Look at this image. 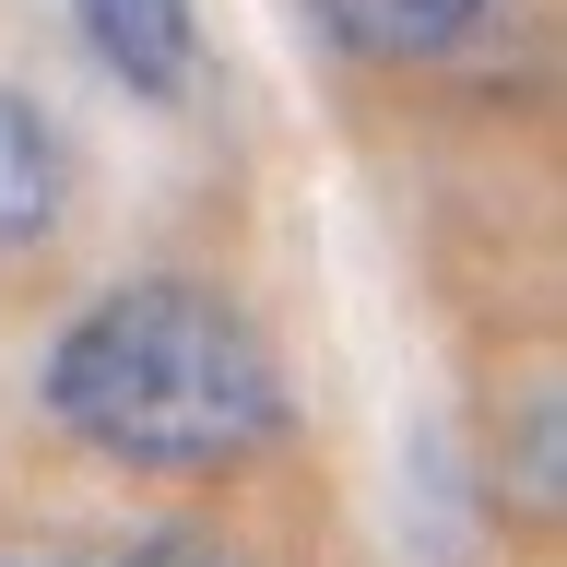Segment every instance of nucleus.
<instances>
[{
  "label": "nucleus",
  "mask_w": 567,
  "mask_h": 567,
  "mask_svg": "<svg viewBox=\"0 0 567 567\" xmlns=\"http://www.w3.org/2000/svg\"><path fill=\"white\" fill-rule=\"evenodd\" d=\"M48 425L118 473H237L284 437V367L260 319L202 272L106 284L48 343Z\"/></svg>",
  "instance_id": "f257e3e1"
},
{
  "label": "nucleus",
  "mask_w": 567,
  "mask_h": 567,
  "mask_svg": "<svg viewBox=\"0 0 567 567\" xmlns=\"http://www.w3.org/2000/svg\"><path fill=\"white\" fill-rule=\"evenodd\" d=\"M71 35H83V60L142 106H177L189 95V71H202V12L189 0H71Z\"/></svg>",
  "instance_id": "f03ea898"
},
{
  "label": "nucleus",
  "mask_w": 567,
  "mask_h": 567,
  "mask_svg": "<svg viewBox=\"0 0 567 567\" xmlns=\"http://www.w3.org/2000/svg\"><path fill=\"white\" fill-rule=\"evenodd\" d=\"M71 225V131L24 83H0V248H48Z\"/></svg>",
  "instance_id": "7ed1b4c3"
},
{
  "label": "nucleus",
  "mask_w": 567,
  "mask_h": 567,
  "mask_svg": "<svg viewBox=\"0 0 567 567\" xmlns=\"http://www.w3.org/2000/svg\"><path fill=\"white\" fill-rule=\"evenodd\" d=\"M319 12V35H331V48H354V60H450L461 35L485 24L496 0H308Z\"/></svg>",
  "instance_id": "20e7f679"
},
{
  "label": "nucleus",
  "mask_w": 567,
  "mask_h": 567,
  "mask_svg": "<svg viewBox=\"0 0 567 567\" xmlns=\"http://www.w3.org/2000/svg\"><path fill=\"white\" fill-rule=\"evenodd\" d=\"M118 567H248V556L225 544V532H142Z\"/></svg>",
  "instance_id": "39448f33"
},
{
  "label": "nucleus",
  "mask_w": 567,
  "mask_h": 567,
  "mask_svg": "<svg viewBox=\"0 0 567 567\" xmlns=\"http://www.w3.org/2000/svg\"><path fill=\"white\" fill-rule=\"evenodd\" d=\"M0 567H71V556H0Z\"/></svg>",
  "instance_id": "423d86ee"
}]
</instances>
